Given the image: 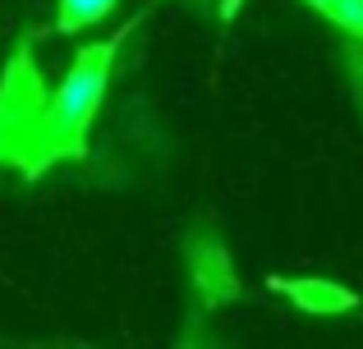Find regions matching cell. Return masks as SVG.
Here are the masks:
<instances>
[{"label":"cell","mask_w":363,"mask_h":349,"mask_svg":"<svg viewBox=\"0 0 363 349\" xmlns=\"http://www.w3.org/2000/svg\"><path fill=\"white\" fill-rule=\"evenodd\" d=\"M138 23V18H133ZM133 23H124L120 33H111L106 42H92L74 55L65 83L46 97V110H42V129H37V143H33V156H28V179L46 175L51 166L60 161H83L88 156V134H92V120H97V106H101V92L111 83V69H116V55L124 46V37L133 33Z\"/></svg>","instance_id":"obj_1"},{"label":"cell","mask_w":363,"mask_h":349,"mask_svg":"<svg viewBox=\"0 0 363 349\" xmlns=\"http://www.w3.org/2000/svg\"><path fill=\"white\" fill-rule=\"evenodd\" d=\"M46 83L42 69L33 60V42H18L9 55L5 74H0V166H18L28 171L37 129H42V110H46Z\"/></svg>","instance_id":"obj_2"},{"label":"cell","mask_w":363,"mask_h":349,"mask_svg":"<svg viewBox=\"0 0 363 349\" xmlns=\"http://www.w3.org/2000/svg\"><path fill=\"white\" fill-rule=\"evenodd\" d=\"M184 267H189V285H194L198 308H207V313L230 308L235 299L244 294L230 248H225V239L216 230H207V225H198L184 239Z\"/></svg>","instance_id":"obj_3"},{"label":"cell","mask_w":363,"mask_h":349,"mask_svg":"<svg viewBox=\"0 0 363 349\" xmlns=\"http://www.w3.org/2000/svg\"><path fill=\"white\" fill-rule=\"evenodd\" d=\"M267 290H276L285 304H294L308 317H345L359 308L354 290L327 276H267Z\"/></svg>","instance_id":"obj_4"},{"label":"cell","mask_w":363,"mask_h":349,"mask_svg":"<svg viewBox=\"0 0 363 349\" xmlns=\"http://www.w3.org/2000/svg\"><path fill=\"white\" fill-rule=\"evenodd\" d=\"M111 9H116V0H55V33L74 37V33H83V28L101 23Z\"/></svg>","instance_id":"obj_5"},{"label":"cell","mask_w":363,"mask_h":349,"mask_svg":"<svg viewBox=\"0 0 363 349\" xmlns=\"http://www.w3.org/2000/svg\"><path fill=\"white\" fill-rule=\"evenodd\" d=\"M240 5V0H230L225 5V14ZM303 5L313 9V14H322L327 23H336L345 37H354V42L363 46V0H303Z\"/></svg>","instance_id":"obj_6"},{"label":"cell","mask_w":363,"mask_h":349,"mask_svg":"<svg viewBox=\"0 0 363 349\" xmlns=\"http://www.w3.org/2000/svg\"><path fill=\"white\" fill-rule=\"evenodd\" d=\"M179 349H198V331H189V336H184V345H179Z\"/></svg>","instance_id":"obj_7"}]
</instances>
